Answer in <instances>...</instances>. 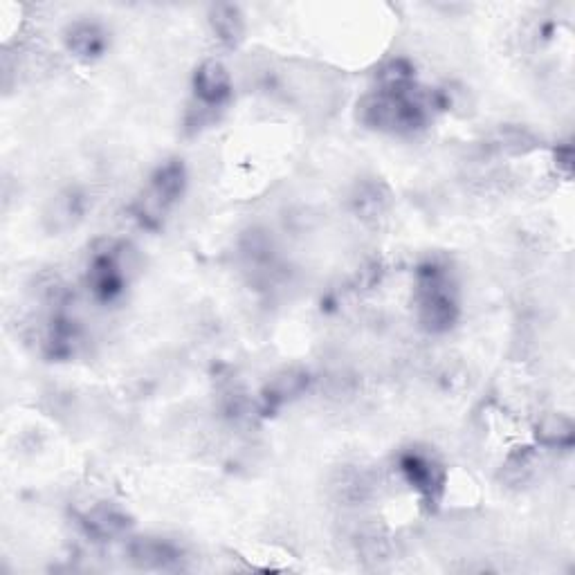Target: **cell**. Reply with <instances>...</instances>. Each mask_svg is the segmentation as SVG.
Here are the masks:
<instances>
[{
    "mask_svg": "<svg viewBox=\"0 0 575 575\" xmlns=\"http://www.w3.org/2000/svg\"><path fill=\"white\" fill-rule=\"evenodd\" d=\"M81 524H84L86 533L93 535L95 540H99V542L113 540V537L124 533L126 526H129V522H126V517L113 506H95V508H90L88 513L81 517Z\"/></svg>",
    "mask_w": 575,
    "mask_h": 575,
    "instance_id": "obj_11",
    "label": "cell"
},
{
    "mask_svg": "<svg viewBox=\"0 0 575 575\" xmlns=\"http://www.w3.org/2000/svg\"><path fill=\"white\" fill-rule=\"evenodd\" d=\"M308 376L304 371H284L281 376L270 382L268 387V400L272 403H286V400L295 398L297 394L306 389Z\"/></svg>",
    "mask_w": 575,
    "mask_h": 575,
    "instance_id": "obj_14",
    "label": "cell"
},
{
    "mask_svg": "<svg viewBox=\"0 0 575 575\" xmlns=\"http://www.w3.org/2000/svg\"><path fill=\"white\" fill-rule=\"evenodd\" d=\"M497 144L501 151H506L510 155H524L537 149V138L531 131L522 129V126H506V129H501Z\"/></svg>",
    "mask_w": 575,
    "mask_h": 575,
    "instance_id": "obj_15",
    "label": "cell"
},
{
    "mask_svg": "<svg viewBox=\"0 0 575 575\" xmlns=\"http://www.w3.org/2000/svg\"><path fill=\"white\" fill-rule=\"evenodd\" d=\"M129 248L111 243L99 250L88 268V286L99 301H113L124 292L129 281Z\"/></svg>",
    "mask_w": 575,
    "mask_h": 575,
    "instance_id": "obj_5",
    "label": "cell"
},
{
    "mask_svg": "<svg viewBox=\"0 0 575 575\" xmlns=\"http://www.w3.org/2000/svg\"><path fill=\"white\" fill-rule=\"evenodd\" d=\"M81 214H84V198H81L77 191H66V194L54 198L48 212V221L54 232H63L75 227Z\"/></svg>",
    "mask_w": 575,
    "mask_h": 575,
    "instance_id": "obj_12",
    "label": "cell"
},
{
    "mask_svg": "<svg viewBox=\"0 0 575 575\" xmlns=\"http://www.w3.org/2000/svg\"><path fill=\"white\" fill-rule=\"evenodd\" d=\"M209 23H212V30L216 34V39L221 41L225 48H239L243 36H245V21L241 9L236 5H216L212 7V14H209Z\"/></svg>",
    "mask_w": 575,
    "mask_h": 575,
    "instance_id": "obj_10",
    "label": "cell"
},
{
    "mask_svg": "<svg viewBox=\"0 0 575 575\" xmlns=\"http://www.w3.org/2000/svg\"><path fill=\"white\" fill-rule=\"evenodd\" d=\"M106 43L108 39L102 25L93 21L72 23L66 32L68 50L81 59H97L106 50Z\"/></svg>",
    "mask_w": 575,
    "mask_h": 575,
    "instance_id": "obj_8",
    "label": "cell"
},
{
    "mask_svg": "<svg viewBox=\"0 0 575 575\" xmlns=\"http://www.w3.org/2000/svg\"><path fill=\"white\" fill-rule=\"evenodd\" d=\"M416 306L418 322L425 331H450L456 317H459V299H456V286L450 277V270L438 266V263H427L418 270Z\"/></svg>",
    "mask_w": 575,
    "mask_h": 575,
    "instance_id": "obj_2",
    "label": "cell"
},
{
    "mask_svg": "<svg viewBox=\"0 0 575 575\" xmlns=\"http://www.w3.org/2000/svg\"><path fill=\"white\" fill-rule=\"evenodd\" d=\"M129 560L144 571H169L180 564L182 551L162 537H135L129 544Z\"/></svg>",
    "mask_w": 575,
    "mask_h": 575,
    "instance_id": "obj_7",
    "label": "cell"
},
{
    "mask_svg": "<svg viewBox=\"0 0 575 575\" xmlns=\"http://www.w3.org/2000/svg\"><path fill=\"white\" fill-rule=\"evenodd\" d=\"M555 160H558V167L564 171V176H571V171H573V149H571V144L560 146L558 153H555Z\"/></svg>",
    "mask_w": 575,
    "mask_h": 575,
    "instance_id": "obj_16",
    "label": "cell"
},
{
    "mask_svg": "<svg viewBox=\"0 0 575 575\" xmlns=\"http://www.w3.org/2000/svg\"><path fill=\"white\" fill-rule=\"evenodd\" d=\"M351 203L355 214H358L362 221H378V218L389 212L391 194L387 185H382V182L367 180L355 189Z\"/></svg>",
    "mask_w": 575,
    "mask_h": 575,
    "instance_id": "obj_9",
    "label": "cell"
},
{
    "mask_svg": "<svg viewBox=\"0 0 575 575\" xmlns=\"http://www.w3.org/2000/svg\"><path fill=\"white\" fill-rule=\"evenodd\" d=\"M194 95L198 106H205L214 113L227 104L232 95V79L221 61H205L196 70Z\"/></svg>",
    "mask_w": 575,
    "mask_h": 575,
    "instance_id": "obj_6",
    "label": "cell"
},
{
    "mask_svg": "<svg viewBox=\"0 0 575 575\" xmlns=\"http://www.w3.org/2000/svg\"><path fill=\"white\" fill-rule=\"evenodd\" d=\"M398 470L423 499L425 508H436L445 492V468L438 456L423 447H409L398 459Z\"/></svg>",
    "mask_w": 575,
    "mask_h": 575,
    "instance_id": "obj_3",
    "label": "cell"
},
{
    "mask_svg": "<svg viewBox=\"0 0 575 575\" xmlns=\"http://www.w3.org/2000/svg\"><path fill=\"white\" fill-rule=\"evenodd\" d=\"M407 90H376L358 104V120L376 131L387 133H414L423 129L430 117L432 97Z\"/></svg>",
    "mask_w": 575,
    "mask_h": 575,
    "instance_id": "obj_1",
    "label": "cell"
},
{
    "mask_svg": "<svg viewBox=\"0 0 575 575\" xmlns=\"http://www.w3.org/2000/svg\"><path fill=\"white\" fill-rule=\"evenodd\" d=\"M185 167L178 160L164 162L162 167L151 176V185L144 191L140 203L135 205V216L140 218L142 225H155L160 223L164 212L176 203L185 189Z\"/></svg>",
    "mask_w": 575,
    "mask_h": 575,
    "instance_id": "obj_4",
    "label": "cell"
},
{
    "mask_svg": "<svg viewBox=\"0 0 575 575\" xmlns=\"http://www.w3.org/2000/svg\"><path fill=\"white\" fill-rule=\"evenodd\" d=\"M537 438L546 447H558V450H571L573 445V423L567 416L553 414L546 416L537 427Z\"/></svg>",
    "mask_w": 575,
    "mask_h": 575,
    "instance_id": "obj_13",
    "label": "cell"
}]
</instances>
